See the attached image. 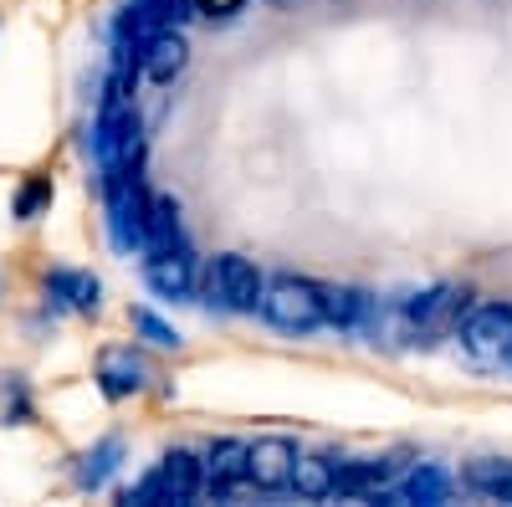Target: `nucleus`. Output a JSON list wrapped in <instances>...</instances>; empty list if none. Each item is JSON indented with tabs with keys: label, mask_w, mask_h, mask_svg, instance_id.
<instances>
[{
	"label": "nucleus",
	"mask_w": 512,
	"mask_h": 507,
	"mask_svg": "<svg viewBox=\"0 0 512 507\" xmlns=\"http://www.w3.org/2000/svg\"><path fill=\"white\" fill-rule=\"evenodd\" d=\"M205 492V461H195L185 446H175V451H164L159 456V467L144 477V482H134L118 502H128V507H154V502H195Z\"/></svg>",
	"instance_id": "f257e3e1"
},
{
	"label": "nucleus",
	"mask_w": 512,
	"mask_h": 507,
	"mask_svg": "<svg viewBox=\"0 0 512 507\" xmlns=\"http://www.w3.org/2000/svg\"><path fill=\"white\" fill-rule=\"evenodd\" d=\"M262 318L282 333H313L328 323V308H323V287L308 282V277H272L267 292H262Z\"/></svg>",
	"instance_id": "f03ea898"
},
{
	"label": "nucleus",
	"mask_w": 512,
	"mask_h": 507,
	"mask_svg": "<svg viewBox=\"0 0 512 507\" xmlns=\"http://www.w3.org/2000/svg\"><path fill=\"white\" fill-rule=\"evenodd\" d=\"M200 292H205V303L221 308V313H256V308H262V292H267V277L256 272L246 257L226 251V257H216L205 267Z\"/></svg>",
	"instance_id": "7ed1b4c3"
},
{
	"label": "nucleus",
	"mask_w": 512,
	"mask_h": 507,
	"mask_svg": "<svg viewBox=\"0 0 512 507\" xmlns=\"http://www.w3.org/2000/svg\"><path fill=\"white\" fill-rule=\"evenodd\" d=\"M466 313H472V292L466 287H425L415 298H405V328L420 344H436V338L456 333Z\"/></svg>",
	"instance_id": "20e7f679"
},
{
	"label": "nucleus",
	"mask_w": 512,
	"mask_h": 507,
	"mask_svg": "<svg viewBox=\"0 0 512 507\" xmlns=\"http://www.w3.org/2000/svg\"><path fill=\"white\" fill-rule=\"evenodd\" d=\"M461 344L472 359H512V303H482L461 318Z\"/></svg>",
	"instance_id": "39448f33"
},
{
	"label": "nucleus",
	"mask_w": 512,
	"mask_h": 507,
	"mask_svg": "<svg viewBox=\"0 0 512 507\" xmlns=\"http://www.w3.org/2000/svg\"><path fill=\"white\" fill-rule=\"evenodd\" d=\"M93 379H98L103 400H113V405H118V400H128V395L149 390V364H144L134 349H103V354H98Z\"/></svg>",
	"instance_id": "423d86ee"
},
{
	"label": "nucleus",
	"mask_w": 512,
	"mask_h": 507,
	"mask_svg": "<svg viewBox=\"0 0 512 507\" xmlns=\"http://www.w3.org/2000/svg\"><path fill=\"white\" fill-rule=\"evenodd\" d=\"M47 287V303L62 313H98L103 308V282L93 272H77V267H52L41 277Z\"/></svg>",
	"instance_id": "0eeeda50"
},
{
	"label": "nucleus",
	"mask_w": 512,
	"mask_h": 507,
	"mask_svg": "<svg viewBox=\"0 0 512 507\" xmlns=\"http://www.w3.org/2000/svg\"><path fill=\"white\" fill-rule=\"evenodd\" d=\"M297 472V446L287 436H262L251 446V482L262 492H287Z\"/></svg>",
	"instance_id": "6e6552de"
},
{
	"label": "nucleus",
	"mask_w": 512,
	"mask_h": 507,
	"mask_svg": "<svg viewBox=\"0 0 512 507\" xmlns=\"http://www.w3.org/2000/svg\"><path fill=\"white\" fill-rule=\"evenodd\" d=\"M144 282L154 298H169V303H180L195 292V257H190V246L180 251H164V257H144Z\"/></svg>",
	"instance_id": "1a4fd4ad"
},
{
	"label": "nucleus",
	"mask_w": 512,
	"mask_h": 507,
	"mask_svg": "<svg viewBox=\"0 0 512 507\" xmlns=\"http://www.w3.org/2000/svg\"><path fill=\"white\" fill-rule=\"evenodd\" d=\"M185 62H190V47H185V36H180V26H164V31H154L144 47H139V72L149 77V82H175L180 72H185Z\"/></svg>",
	"instance_id": "9d476101"
},
{
	"label": "nucleus",
	"mask_w": 512,
	"mask_h": 507,
	"mask_svg": "<svg viewBox=\"0 0 512 507\" xmlns=\"http://www.w3.org/2000/svg\"><path fill=\"white\" fill-rule=\"evenodd\" d=\"M251 482V446L246 441H216L205 451V492L210 497H226L231 487Z\"/></svg>",
	"instance_id": "9b49d317"
},
{
	"label": "nucleus",
	"mask_w": 512,
	"mask_h": 507,
	"mask_svg": "<svg viewBox=\"0 0 512 507\" xmlns=\"http://www.w3.org/2000/svg\"><path fill=\"white\" fill-rule=\"evenodd\" d=\"M338 477H344V456H333V451L297 456L292 492L303 497V502H328V497H338Z\"/></svg>",
	"instance_id": "f8f14e48"
},
{
	"label": "nucleus",
	"mask_w": 512,
	"mask_h": 507,
	"mask_svg": "<svg viewBox=\"0 0 512 507\" xmlns=\"http://www.w3.org/2000/svg\"><path fill=\"white\" fill-rule=\"evenodd\" d=\"M123 456H128L123 436H103L98 446H88V451H82V456L72 461V482H77L82 492L108 487V482H113V472L123 467Z\"/></svg>",
	"instance_id": "ddd939ff"
},
{
	"label": "nucleus",
	"mask_w": 512,
	"mask_h": 507,
	"mask_svg": "<svg viewBox=\"0 0 512 507\" xmlns=\"http://www.w3.org/2000/svg\"><path fill=\"white\" fill-rule=\"evenodd\" d=\"M405 461L400 456H369V461H344V477H338V497H379L400 477Z\"/></svg>",
	"instance_id": "4468645a"
},
{
	"label": "nucleus",
	"mask_w": 512,
	"mask_h": 507,
	"mask_svg": "<svg viewBox=\"0 0 512 507\" xmlns=\"http://www.w3.org/2000/svg\"><path fill=\"white\" fill-rule=\"evenodd\" d=\"M185 231H180V200L175 195H149V221H144V257H164L180 251Z\"/></svg>",
	"instance_id": "2eb2a0df"
},
{
	"label": "nucleus",
	"mask_w": 512,
	"mask_h": 507,
	"mask_svg": "<svg viewBox=\"0 0 512 507\" xmlns=\"http://www.w3.org/2000/svg\"><path fill=\"white\" fill-rule=\"evenodd\" d=\"M446 497H451V477L441 467H431V461L415 467L400 487H384L379 492V502H446Z\"/></svg>",
	"instance_id": "dca6fc26"
},
{
	"label": "nucleus",
	"mask_w": 512,
	"mask_h": 507,
	"mask_svg": "<svg viewBox=\"0 0 512 507\" xmlns=\"http://www.w3.org/2000/svg\"><path fill=\"white\" fill-rule=\"evenodd\" d=\"M461 482L492 502H512V461H472L461 472Z\"/></svg>",
	"instance_id": "f3484780"
},
{
	"label": "nucleus",
	"mask_w": 512,
	"mask_h": 507,
	"mask_svg": "<svg viewBox=\"0 0 512 507\" xmlns=\"http://www.w3.org/2000/svg\"><path fill=\"white\" fill-rule=\"evenodd\" d=\"M323 308H328V328H359L369 318V298L359 287H323Z\"/></svg>",
	"instance_id": "a211bd4d"
},
{
	"label": "nucleus",
	"mask_w": 512,
	"mask_h": 507,
	"mask_svg": "<svg viewBox=\"0 0 512 507\" xmlns=\"http://www.w3.org/2000/svg\"><path fill=\"white\" fill-rule=\"evenodd\" d=\"M36 420V405H31V390L21 374H0V426H31Z\"/></svg>",
	"instance_id": "6ab92c4d"
},
{
	"label": "nucleus",
	"mask_w": 512,
	"mask_h": 507,
	"mask_svg": "<svg viewBox=\"0 0 512 507\" xmlns=\"http://www.w3.org/2000/svg\"><path fill=\"white\" fill-rule=\"evenodd\" d=\"M47 205H52V180L47 175H26L16 200H11V216L16 221H41V216H47Z\"/></svg>",
	"instance_id": "aec40b11"
},
{
	"label": "nucleus",
	"mask_w": 512,
	"mask_h": 507,
	"mask_svg": "<svg viewBox=\"0 0 512 507\" xmlns=\"http://www.w3.org/2000/svg\"><path fill=\"white\" fill-rule=\"evenodd\" d=\"M128 323H134V333L144 338V344H154V349H180V333L169 328L159 313H149V308H128Z\"/></svg>",
	"instance_id": "412c9836"
},
{
	"label": "nucleus",
	"mask_w": 512,
	"mask_h": 507,
	"mask_svg": "<svg viewBox=\"0 0 512 507\" xmlns=\"http://www.w3.org/2000/svg\"><path fill=\"white\" fill-rule=\"evenodd\" d=\"M195 6V16H210V21H226V16H236L246 0H190Z\"/></svg>",
	"instance_id": "4be33fe9"
}]
</instances>
